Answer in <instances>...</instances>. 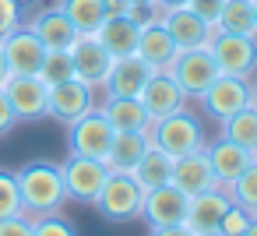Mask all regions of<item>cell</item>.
<instances>
[{"instance_id":"obj_1","label":"cell","mask_w":257,"mask_h":236,"mask_svg":"<svg viewBox=\"0 0 257 236\" xmlns=\"http://www.w3.org/2000/svg\"><path fill=\"white\" fill-rule=\"evenodd\" d=\"M15 180H18V194H22V211L29 218L57 215L67 201L57 162H29L15 173Z\"/></svg>"},{"instance_id":"obj_2","label":"cell","mask_w":257,"mask_h":236,"mask_svg":"<svg viewBox=\"0 0 257 236\" xmlns=\"http://www.w3.org/2000/svg\"><path fill=\"white\" fill-rule=\"evenodd\" d=\"M152 145L162 148L166 155L180 159V155H190V152H201L208 141H204V127L194 113L187 109H176L162 120H152Z\"/></svg>"},{"instance_id":"obj_3","label":"cell","mask_w":257,"mask_h":236,"mask_svg":"<svg viewBox=\"0 0 257 236\" xmlns=\"http://www.w3.org/2000/svg\"><path fill=\"white\" fill-rule=\"evenodd\" d=\"M92 204L106 222H134V218H141L145 190L138 187V180L131 173H109Z\"/></svg>"},{"instance_id":"obj_4","label":"cell","mask_w":257,"mask_h":236,"mask_svg":"<svg viewBox=\"0 0 257 236\" xmlns=\"http://www.w3.org/2000/svg\"><path fill=\"white\" fill-rule=\"evenodd\" d=\"M113 124L102 116L99 106H92L85 116H78L74 124H67V141H71V155H85V159H99L106 162L109 145H113Z\"/></svg>"},{"instance_id":"obj_5","label":"cell","mask_w":257,"mask_h":236,"mask_svg":"<svg viewBox=\"0 0 257 236\" xmlns=\"http://www.w3.org/2000/svg\"><path fill=\"white\" fill-rule=\"evenodd\" d=\"M109 176V166L99 159H85V155H71L67 162H60V180H64V194L67 201L78 204H92L102 190Z\"/></svg>"},{"instance_id":"obj_6","label":"cell","mask_w":257,"mask_h":236,"mask_svg":"<svg viewBox=\"0 0 257 236\" xmlns=\"http://www.w3.org/2000/svg\"><path fill=\"white\" fill-rule=\"evenodd\" d=\"M166 71H169V78L183 88L187 99H201V92L222 74L218 64H215V57H211L208 50H180Z\"/></svg>"},{"instance_id":"obj_7","label":"cell","mask_w":257,"mask_h":236,"mask_svg":"<svg viewBox=\"0 0 257 236\" xmlns=\"http://www.w3.org/2000/svg\"><path fill=\"white\" fill-rule=\"evenodd\" d=\"M208 53L215 57L222 74L232 78H253L257 71V39L250 36H229V32H215V39L208 43Z\"/></svg>"},{"instance_id":"obj_8","label":"cell","mask_w":257,"mask_h":236,"mask_svg":"<svg viewBox=\"0 0 257 236\" xmlns=\"http://www.w3.org/2000/svg\"><path fill=\"white\" fill-rule=\"evenodd\" d=\"M92 106H95V88H88V85L78 81V78L57 81V85H50V92H46V116H53V120H60V124H74V120L85 116Z\"/></svg>"},{"instance_id":"obj_9","label":"cell","mask_w":257,"mask_h":236,"mask_svg":"<svg viewBox=\"0 0 257 236\" xmlns=\"http://www.w3.org/2000/svg\"><path fill=\"white\" fill-rule=\"evenodd\" d=\"M201 106L208 109L211 120H229L232 113L250 106V81L246 78H232V74H218L201 92Z\"/></svg>"},{"instance_id":"obj_10","label":"cell","mask_w":257,"mask_h":236,"mask_svg":"<svg viewBox=\"0 0 257 236\" xmlns=\"http://www.w3.org/2000/svg\"><path fill=\"white\" fill-rule=\"evenodd\" d=\"M0 53H4L11 74H39V67L46 60V46L39 43V36L29 25H18L0 39Z\"/></svg>"},{"instance_id":"obj_11","label":"cell","mask_w":257,"mask_h":236,"mask_svg":"<svg viewBox=\"0 0 257 236\" xmlns=\"http://www.w3.org/2000/svg\"><path fill=\"white\" fill-rule=\"evenodd\" d=\"M159 22L173 36L176 50H208V43L215 39V25L197 18L190 8H166L159 11Z\"/></svg>"},{"instance_id":"obj_12","label":"cell","mask_w":257,"mask_h":236,"mask_svg":"<svg viewBox=\"0 0 257 236\" xmlns=\"http://www.w3.org/2000/svg\"><path fill=\"white\" fill-rule=\"evenodd\" d=\"M67 53H71V64H74V78L85 81L88 88H102V81L113 67V57L106 53V46L95 36H74Z\"/></svg>"},{"instance_id":"obj_13","label":"cell","mask_w":257,"mask_h":236,"mask_svg":"<svg viewBox=\"0 0 257 236\" xmlns=\"http://www.w3.org/2000/svg\"><path fill=\"white\" fill-rule=\"evenodd\" d=\"M46 92H50V85L39 74H11L4 81V95L11 102L18 124L22 120H43L46 116Z\"/></svg>"},{"instance_id":"obj_14","label":"cell","mask_w":257,"mask_h":236,"mask_svg":"<svg viewBox=\"0 0 257 236\" xmlns=\"http://www.w3.org/2000/svg\"><path fill=\"white\" fill-rule=\"evenodd\" d=\"M187 201H190V197H187L180 187H173V183L152 187V190H145L141 218H145L152 229H159V225H180V222L187 218Z\"/></svg>"},{"instance_id":"obj_15","label":"cell","mask_w":257,"mask_h":236,"mask_svg":"<svg viewBox=\"0 0 257 236\" xmlns=\"http://www.w3.org/2000/svg\"><path fill=\"white\" fill-rule=\"evenodd\" d=\"M176 53H180V50H176L173 36L166 32V25L159 22V11H152V15L141 22V32H138V57H141L145 64H152L155 71H166Z\"/></svg>"},{"instance_id":"obj_16","label":"cell","mask_w":257,"mask_h":236,"mask_svg":"<svg viewBox=\"0 0 257 236\" xmlns=\"http://www.w3.org/2000/svg\"><path fill=\"white\" fill-rule=\"evenodd\" d=\"M141 106H145V113L152 116V120H162V116H169V113H176V109H183L187 106V95H183V88L169 78V71H155L148 81H145V88H141Z\"/></svg>"},{"instance_id":"obj_17","label":"cell","mask_w":257,"mask_h":236,"mask_svg":"<svg viewBox=\"0 0 257 236\" xmlns=\"http://www.w3.org/2000/svg\"><path fill=\"white\" fill-rule=\"evenodd\" d=\"M173 187H180L187 197H197V194L218 187V180H215V173H211V162H208V152H204V148L173 159Z\"/></svg>"},{"instance_id":"obj_18","label":"cell","mask_w":257,"mask_h":236,"mask_svg":"<svg viewBox=\"0 0 257 236\" xmlns=\"http://www.w3.org/2000/svg\"><path fill=\"white\" fill-rule=\"evenodd\" d=\"M138 32H141L138 18H131V15H106V22L95 32V39L106 46V53L113 60H123V57L138 53Z\"/></svg>"},{"instance_id":"obj_19","label":"cell","mask_w":257,"mask_h":236,"mask_svg":"<svg viewBox=\"0 0 257 236\" xmlns=\"http://www.w3.org/2000/svg\"><path fill=\"white\" fill-rule=\"evenodd\" d=\"M155 74V67L152 64H145L138 53L134 57H123V60H113V67H109V74H106V81H102V92L106 95H141V88H145V81Z\"/></svg>"},{"instance_id":"obj_20","label":"cell","mask_w":257,"mask_h":236,"mask_svg":"<svg viewBox=\"0 0 257 236\" xmlns=\"http://www.w3.org/2000/svg\"><path fill=\"white\" fill-rule=\"evenodd\" d=\"M204 152H208V162H211V173H215V180H218V187L225 190L250 162H253V152H246V148H239V145H232L229 138H218V141H211V145H204Z\"/></svg>"},{"instance_id":"obj_21","label":"cell","mask_w":257,"mask_h":236,"mask_svg":"<svg viewBox=\"0 0 257 236\" xmlns=\"http://www.w3.org/2000/svg\"><path fill=\"white\" fill-rule=\"evenodd\" d=\"M229 204H232V197H229L222 187L204 190V194H197V197L187 201V218H183V225H190L194 232H211V229H218V222H222V215H225Z\"/></svg>"},{"instance_id":"obj_22","label":"cell","mask_w":257,"mask_h":236,"mask_svg":"<svg viewBox=\"0 0 257 236\" xmlns=\"http://www.w3.org/2000/svg\"><path fill=\"white\" fill-rule=\"evenodd\" d=\"M148 148H152V134L148 131H116L113 145H109V155H106L109 173H131Z\"/></svg>"},{"instance_id":"obj_23","label":"cell","mask_w":257,"mask_h":236,"mask_svg":"<svg viewBox=\"0 0 257 236\" xmlns=\"http://www.w3.org/2000/svg\"><path fill=\"white\" fill-rule=\"evenodd\" d=\"M99 109L113 124V131H152V116L145 113L141 99H134V95H106V102Z\"/></svg>"},{"instance_id":"obj_24","label":"cell","mask_w":257,"mask_h":236,"mask_svg":"<svg viewBox=\"0 0 257 236\" xmlns=\"http://www.w3.org/2000/svg\"><path fill=\"white\" fill-rule=\"evenodd\" d=\"M29 29L39 36V43L46 46V50H67L71 43H74V25L64 18V11L60 8H46V11H39L32 22H29Z\"/></svg>"},{"instance_id":"obj_25","label":"cell","mask_w":257,"mask_h":236,"mask_svg":"<svg viewBox=\"0 0 257 236\" xmlns=\"http://www.w3.org/2000/svg\"><path fill=\"white\" fill-rule=\"evenodd\" d=\"M131 176L138 180V187L141 190H152V187H166V183H173V155H166L162 148H148L145 155H141V162L131 169Z\"/></svg>"},{"instance_id":"obj_26","label":"cell","mask_w":257,"mask_h":236,"mask_svg":"<svg viewBox=\"0 0 257 236\" xmlns=\"http://www.w3.org/2000/svg\"><path fill=\"white\" fill-rule=\"evenodd\" d=\"M64 18L74 25L78 36H95L99 25L106 22V0H60L57 4Z\"/></svg>"},{"instance_id":"obj_27","label":"cell","mask_w":257,"mask_h":236,"mask_svg":"<svg viewBox=\"0 0 257 236\" xmlns=\"http://www.w3.org/2000/svg\"><path fill=\"white\" fill-rule=\"evenodd\" d=\"M215 32L229 36H250L257 39V18H253V0H225L222 15L215 22Z\"/></svg>"},{"instance_id":"obj_28","label":"cell","mask_w":257,"mask_h":236,"mask_svg":"<svg viewBox=\"0 0 257 236\" xmlns=\"http://www.w3.org/2000/svg\"><path fill=\"white\" fill-rule=\"evenodd\" d=\"M222 138H229L232 145L253 152V148H257V109L246 106V109L232 113L229 120H222Z\"/></svg>"},{"instance_id":"obj_29","label":"cell","mask_w":257,"mask_h":236,"mask_svg":"<svg viewBox=\"0 0 257 236\" xmlns=\"http://www.w3.org/2000/svg\"><path fill=\"white\" fill-rule=\"evenodd\" d=\"M225 194L232 197V204H239V208H246L250 215H257V162H250V166L225 187Z\"/></svg>"},{"instance_id":"obj_30","label":"cell","mask_w":257,"mask_h":236,"mask_svg":"<svg viewBox=\"0 0 257 236\" xmlns=\"http://www.w3.org/2000/svg\"><path fill=\"white\" fill-rule=\"evenodd\" d=\"M39 78H43L46 85H57V81L74 78L71 53H67V50H46V60H43V67H39Z\"/></svg>"},{"instance_id":"obj_31","label":"cell","mask_w":257,"mask_h":236,"mask_svg":"<svg viewBox=\"0 0 257 236\" xmlns=\"http://www.w3.org/2000/svg\"><path fill=\"white\" fill-rule=\"evenodd\" d=\"M11 215H25L22 211V194H18L15 173L0 169V218H11Z\"/></svg>"},{"instance_id":"obj_32","label":"cell","mask_w":257,"mask_h":236,"mask_svg":"<svg viewBox=\"0 0 257 236\" xmlns=\"http://www.w3.org/2000/svg\"><path fill=\"white\" fill-rule=\"evenodd\" d=\"M32 236H78V229L57 211V215H43L32 218Z\"/></svg>"},{"instance_id":"obj_33","label":"cell","mask_w":257,"mask_h":236,"mask_svg":"<svg viewBox=\"0 0 257 236\" xmlns=\"http://www.w3.org/2000/svg\"><path fill=\"white\" fill-rule=\"evenodd\" d=\"M250 211L246 208H239V204H229L225 208V215H222V222H218V232L222 236H243V229L250 225Z\"/></svg>"},{"instance_id":"obj_34","label":"cell","mask_w":257,"mask_h":236,"mask_svg":"<svg viewBox=\"0 0 257 236\" xmlns=\"http://www.w3.org/2000/svg\"><path fill=\"white\" fill-rule=\"evenodd\" d=\"M222 4H225V0H187V8H190L197 18H204L208 25H215V22H218Z\"/></svg>"},{"instance_id":"obj_35","label":"cell","mask_w":257,"mask_h":236,"mask_svg":"<svg viewBox=\"0 0 257 236\" xmlns=\"http://www.w3.org/2000/svg\"><path fill=\"white\" fill-rule=\"evenodd\" d=\"M0 236H32V218L29 215L0 218Z\"/></svg>"},{"instance_id":"obj_36","label":"cell","mask_w":257,"mask_h":236,"mask_svg":"<svg viewBox=\"0 0 257 236\" xmlns=\"http://www.w3.org/2000/svg\"><path fill=\"white\" fill-rule=\"evenodd\" d=\"M0 25H4L8 32L22 25V4L18 0H0Z\"/></svg>"},{"instance_id":"obj_37","label":"cell","mask_w":257,"mask_h":236,"mask_svg":"<svg viewBox=\"0 0 257 236\" xmlns=\"http://www.w3.org/2000/svg\"><path fill=\"white\" fill-rule=\"evenodd\" d=\"M18 124V116H15V109H11V102H8V95H4V88H0V138L4 134H11V127Z\"/></svg>"},{"instance_id":"obj_38","label":"cell","mask_w":257,"mask_h":236,"mask_svg":"<svg viewBox=\"0 0 257 236\" xmlns=\"http://www.w3.org/2000/svg\"><path fill=\"white\" fill-rule=\"evenodd\" d=\"M152 236H197V232L180 222V225H159V229H152Z\"/></svg>"},{"instance_id":"obj_39","label":"cell","mask_w":257,"mask_h":236,"mask_svg":"<svg viewBox=\"0 0 257 236\" xmlns=\"http://www.w3.org/2000/svg\"><path fill=\"white\" fill-rule=\"evenodd\" d=\"M166 8H187V0H155V11H166Z\"/></svg>"},{"instance_id":"obj_40","label":"cell","mask_w":257,"mask_h":236,"mask_svg":"<svg viewBox=\"0 0 257 236\" xmlns=\"http://www.w3.org/2000/svg\"><path fill=\"white\" fill-rule=\"evenodd\" d=\"M11 78V71H8V60H4V53H0V88H4V81Z\"/></svg>"},{"instance_id":"obj_41","label":"cell","mask_w":257,"mask_h":236,"mask_svg":"<svg viewBox=\"0 0 257 236\" xmlns=\"http://www.w3.org/2000/svg\"><path fill=\"white\" fill-rule=\"evenodd\" d=\"M127 4H131V8H152V11H155V0H127Z\"/></svg>"},{"instance_id":"obj_42","label":"cell","mask_w":257,"mask_h":236,"mask_svg":"<svg viewBox=\"0 0 257 236\" xmlns=\"http://www.w3.org/2000/svg\"><path fill=\"white\" fill-rule=\"evenodd\" d=\"M243 236H257V215H253V218H250V225H246V229H243Z\"/></svg>"},{"instance_id":"obj_43","label":"cell","mask_w":257,"mask_h":236,"mask_svg":"<svg viewBox=\"0 0 257 236\" xmlns=\"http://www.w3.org/2000/svg\"><path fill=\"white\" fill-rule=\"evenodd\" d=\"M250 106H253V109H257V81H253V85H250Z\"/></svg>"},{"instance_id":"obj_44","label":"cell","mask_w":257,"mask_h":236,"mask_svg":"<svg viewBox=\"0 0 257 236\" xmlns=\"http://www.w3.org/2000/svg\"><path fill=\"white\" fill-rule=\"evenodd\" d=\"M197 236H222V232H218V229H211V232H197Z\"/></svg>"},{"instance_id":"obj_45","label":"cell","mask_w":257,"mask_h":236,"mask_svg":"<svg viewBox=\"0 0 257 236\" xmlns=\"http://www.w3.org/2000/svg\"><path fill=\"white\" fill-rule=\"evenodd\" d=\"M4 36H8V29H4V25H0V39H4Z\"/></svg>"},{"instance_id":"obj_46","label":"cell","mask_w":257,"mask_h":236,"mask_svg":"<svg viewBox=\"0 0 257 236\" xmlns=\"http://www.w3.org/2000/svg\"><path fill=\"white\" fill-rule=\"evenodd\" d=\"M253 18H257V0H253Z\"/></svg>"},{"instance_id":"obj_47","label":"cell","mask_w":257,"mask_h":236,"mask_svg":"<svg viewBox=\"0 0 257 236\" xmlns=\"http://www.w3.org/2000/svg\"><path fill=\"white\" fill-rule=\"evenodd\" d=\"M253 162H257V148H253Z\"/></svg>"}]
</instances>
